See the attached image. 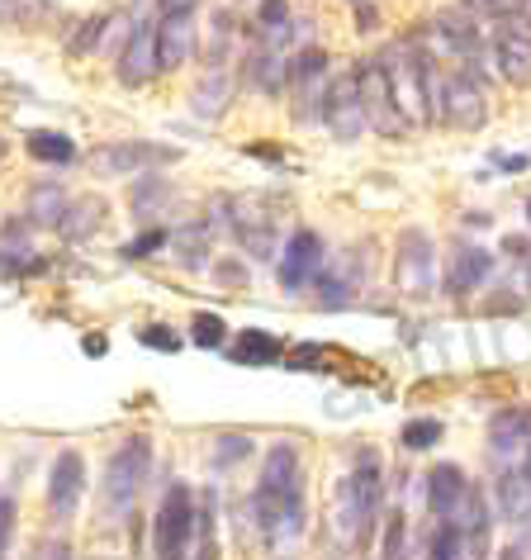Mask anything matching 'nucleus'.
Here are the masks:
<instances>
[{
  "label": "nucleus",
  "instance_id": "obj_25",
  "mask_svg": "<svg viewBox=\"0 0 531 560\" xmlns=\"http://www.w3.org/2000/svg\"><path fill=\"white\" fill-rule=\"evenodd\" d=\"M101 219H105V205L101 200H67L58 229H62V237L81 243V237H91L95 229H101Z\"/></svg>",
  "mask_w": 531,
  "mask_h": 560
},
{
  "label": "nucleus",
  "instance_id": "obj_3",
  "mask_svg": "<svg viewBox=\"0 0 531 560\" xmlns=\"http://www.w3.org/2000/svg\"><path fill=\"white\" fill-rule=\"evenodd\" d=\"M380 58V72L389 81V95H394L399 115L413 124V129H427L432 124V72H437V58L427 48L413 44H389Z\"/></svg>",
  "mask_w": 531,
  "mask_h": 560
},
{
  "label": "nucleus",
  "instance_id": "obj_39",
  "mask_svg": "<svg viewBox=\"0 0 531 560\" xmlns=\"http://www.w3.org/2000/svg\"><path fill=\"white\" fill-rule=\"evenodd\" d=\"M157 247H166V229H152V233H143V237H133L129 247H123V257H133V261H143V257H152Z\"/></svg>",
  "mask_w": 531,
  "mask_h": 560
},
{
  "label": "nucleus",
  "instance_id": "obj_48",
  "mask_svg": "<svg viewBox=\"0 0 531 560\" xmlns=\"http://www.w3.org/2000/svg\"><path fill=\"white\" fill-rule=\"evenodd\" d=\"M527 219H531V200H527Z\"/></svg>",
  "mask_w": 531,
  "mask_h": 560
},
{
  "label": "nucleus",
  "instance_id": "obj_13",
  "mask_svg": "<svg viewBox=\"0 0 531 560\" xmlns=\"http://www.w3.org/2000/svg\"><path fill=\"white\" fill-rule=\"evenodd\" d=\"M194 52H200L194 15H162V24H152V58H157V72H180Z\"/></svg>",
  "mask_w": 531,
  "mask_h": 560
},
{
  "label": "nucleus",
  "instance_id": "obj_35",
  "mask_svg": "<svg viewBox=\"0 0 531 560\" xmlns=\"http://www.w3.org/2000/svg\"><path fill=\"white\" fill-rule=\"evenodd\" d=\"M243 456H251V438H243V432H228L214 442V466H237Z\"/></svg>",
  "mask_w": 531,
  "mask_h": 560
},
{
  "label": "nucleus",
  "instance_id": "obj_12",
  "mask_svg": "<svg viewBox=\"0 0 531 560\" xmlns=\"http://www.w3.org/2000/svg\"><path fill=\"white\" fill-rule=\"evenodd\" d=\"M488 58L494 72L512 86H531V30L517 24H488Z\"/></svg>",
  "mask_w": 531,
  "mask_h": 560
},
{
  "label": "nucleus",
  "instance_id": "obj_30",
  "mask_svg": "<svg viewBox=\"0 0 531 560\" xmlns=\"http://www.w3.org/2000/svg\"><path fill=\"white\" fill-rule=\"evenodd\" d=\"M190 338L200 347H209V352H223V347H228V324H223V314L200 310L190 318Z\"/></svg>",
  "mask_w": 531,
  "mask_h": 560
},
{
  "label": "nucleus",
  "instance_id": "obj_27",
  "mask_svg": "<svg viewBox=\"0 0 531 560\" xmlns=\"http://www.w3.org/2000/svg\"><path fill=\"white\" fill-rule=\"evenodd\" d=\"M323 77H328V52L314 44H304L295 58L285 62V86H309V81H323Z\"/></svg>",
  "mask_w": 531,
  "mask_h": 560
},
{
  "label": "nucleus",
  "instance_id": "obj_44",
  "mask_svg": "<svg viewBox=\"0 0 531 560\" xmlns=\"http://www.w3.org/2000/svg\"><path fill=\"white\" fill-rule=\"evenodd\" d=\"M356 5H361V24H356V30H375V24H380V10H370L366 0H356Z\"/></svg>",
  "mask_w": 531,
  "mask_h": 560
},
{
  "label": "nucleus",
  "instance_id": "obj_23",
  "mask_svg": "<svg viewBox=\"0 0 531 560\" xmlns=\"http://www.w3.org/2000/svg\"><path fill=\"white\" fill-rule=\"evenodd\" d=\"M209 233L204 223H190V229H176V233H166V243L176 247V261L186 266V271H204L209 266Z\"/></svg>",
  "mask_w": 531,
  "mask_h": 560
},
{
  "label": "nucleus",
  "instance_id": "obj_47",
  "mask_svg": "<svg viewBox=\"0 0 531 560\" xmlns=\"http://www.w3.org/2000/svg\"><path fill=\"white\" fill-rule=\"evenodd\" d=\"M0 158H5V138H0Z\"/></svg>",
  "mask_w": 531,
  "mask_h": 560
},
{
  "label": "nucleus",
  "instance_id": "obj_32",
  "mask_svg": "<svg viewBox=\"0 0 531 560\" xmlns=\"http://www.w3.org/2000/svg\"><path fill=\"white\" fill-rule=\"evenodd\" d=\"M285 24H290V0H261V5H257V30L266 38V48L281 38Z\"/></svg>",
  "mask_w": 531,
  "mask_h": 560
},
{
  "label": "nucleus",
  "instance_id": "obj_19",
  "mask_svg": "<svg viewBox=\"0 0 531 560\" xmlns=\"http://www.w3.org/2000/svg\"><path fill=\"white\" fill-rule=\"evenodd\" d=\"M228 361L233 366H275V361H281V338L261 332V328H243L228 342Z\"/></svg>",
  "mask_w": 531,
  "mask_h": 560
},
{
  "label": "nucleus",
  "instance_id": "obj_2",
  "mask_svg": "<svg viewBox=\"0 0 531 560\" xmlns=\"http://www.w3.org/2000/svg\"><path fill=\"white\" fill-rule=\"evenodd\" d=\"M380 494H385L380 456L361 452L352 460V470L338 480V494H332V532H338L346 546H356V541L370 537L375 513H380Z\"/></svg>",
  "mask_w": 531,
  "mask_h": 560
},
{
  "label": "nucleus",
  "instance_id": "obj_11",
  "mask_svg": "<svg viewBox=\"0 0 531 560\" xmlns=\"http://www.w3.org/2000/svg\"><path fill=\"white\" fill-rule=\"evenodd\" d=\"M323 237H318L314 229H295L285 237V252L281 261H275V276H281V290H290V295H299V290L314 285V276L323 271Z\"/></svg>",
  "mask_w": 531,
  "mask_h": 560
},
{
  "label": "nucleus",
  "instance_id": "obj_36",
  "mask_svg": "<svg viewBox=\"0 0 531 560\" xmlns=\"http://www.w3.org/2000/svg\"><path fill=\"white\" fill-rule=\"evenodd\" d=\"M138 342H143V347H152V352H180V332H172L166 324L138 328Z\"/></svg>",
  "mask_w": 531,
  "mask_h": 560
},
{
  "label": "nucleus",
  "instance_id": "obj_34",
  "mask_svg": "<svg viewBox=\"0 0 531 560\" xmlns=\"http://www.w3.org/2000/svg\"><path fill=\"white\" fill-rule=\"evenodd\" d=\"M531 0H465V10L474 20H484V24H503V20H512L517 10H527Z\"/></svg>",
  "mask_w": 531,
  "mask_h": 560
},
{
  "label": "nucleus",
  "instance_id": "obj_18",
  "mask_svg": "<svg viewBox=\"0 0 531 560\" xmlns=\"http://www.w3.org/2000/svg\"><path fill=\"white\" fill-rule=\"evenodd\" d=\"M465 494H470L465 470L451 466V460L432 466V475H427V509H432V513H437V517H456L460 503H465Z\"/></svg>",
  "mask_w": 531,
  "mask_h": 560
},
{
  "label": "nucleus",
  "instance_id": "obj_38",
  "mask_svg": "<svg viewBox=\"0 0 531 560\" xmlns=\"http://www.w3.org/2000/svg\"><path fill=\"white\" fill-rule=\"evenodd\" d=\"M109 30V20L105 15H95V20H86V24H81V34L72 38V52H76V58H81V52H91L95 44H101V34Z\"/></svg>",
  "mask_w": 531,
  "mask_h": 560
},
{
  "label": "nucleus",
  "instance_id": "obj_31",
  "mask_svg": "<svg viewBox=\"0 0 531 560\" xmlns=\"http://www.w3.org/2000/svg\"><path fill=\"white\" fill-rule=\"evenodd\" d=\"M233 34H237L233 15H228V10H219V15H214V34H209V48H204V67H223V62H228Z\"/></svg>",
  "mask_w": 531,
  "mask_h": 560
},
{
  "label": "nucleus",
  "instance_id": "obj_42",
  "mask_svg": "<svg viewBox=\"0 0 531 560\" xmlns=\"http://www.w3.org/2000/svg\"><path fill=\"white\" fill-rule=\"evenodd\" d=\"M214 271H219V280H228V285H247V271L237 261H219Z\"/></svg>",
  "mask_w": 531,
  "mask_h": 560
},
{
  "label": "nucleus",
  "instance_id": "obj_16",
  "mask_svg": "<svg viewBox=\"0 0 531 560\" xmlns=\"http://www.w3.org/2000/svg\"><path fill=\"white\" fill-rule=\"evenodd\" d=\"M314 280H318V290H323V295H318V304H323V310H346V304L356 300V290L366 285V266H361V252H342V266H338V271H332V276L318 271Z\"/></svg>",
  "mask_w": 531,
  "mask_h": 560
},
{
  "label": "nucleus",
  "instance_id": "obj_22",
  "mask_svg": "<svg viewBox=\"0 0 531 560\" xmlns=\"http://www.w3.org/2000/svg\"><path fill=\"white\" fill-rule=\"evenodd\" d=\"M247 81L257 86L261 95H281L285 91V58L275 48H251V58H247Z\"/></svg>",
  "mask_w": 531,
  "mask_h": 560
},
{
  "label": "nucleus",
  "instance_id": "obj_10",
  "mask_svg": "<svg viewBox=\"0 0 531 560\" xmlns=\"http://www.w3.org/2000/svg\"><path fill=\"white\" fill-rule=\"evenodd\" d=\"M332 129L338 143H361L366 138V109H361V95H356V77L342 72L323 86V115H318Z\"/></svg>",
  "mask_w": 531,
  "mask_h": 560
},
{
  "label": "nucleus",
  "instance_id": "obj_24",
  "mask_svg": "<svg viewBox=\"0 0 531 560\" xmlns=\"http://www.w3.org/2000/svg\"><path fill=\"white\" fill-rule=\"evenodd\" d=\"M24 148H30L34 162H48V166L76 162V143L67 133H58V129H34L30 138H24Z\"/></svg>",
  "mask_w": 531,
  "mask_h": 560
},
{
  "label": "nucleus",
  "instance_id": "obj_29",
  "mask_svg": "<svg viewBox=\"0 0 531 560\" xmlns=\"http://www.w3.org/2000/svg\"><path fill=\"white\" fill-rule=\"evenodd\" d=\"M427 560H465V537H460V523H456V517H441V523L432 527Z\"/></svg>",
  "mask_w": 531,
  "mask_h": 560
},
{
  "label": "nucleus",
  "instance_id": "obj_14",
  "mask_svg": "<svg viewBox=\"0 0 531 560\" xmlns=\"http://www.w3.org/2000/svg\"><path fill=\"white\" fill-rule=\"evenodd\" d=\"M81 494H86V456L62 452L58 460H52V475H48V509L58 517H72Z\"/></svg>",
  "mask_w": 531,
  "mask_h": 560
},
{
  "label": "nucleus",
  "instance_id": "obj_5",
  "mask_svg": "<svg viewBox=\"0 0 531 560\" xmlns=\"http://www.w3.org/2000/svg\"><path fill=\"white\" fill-rule=\"evenodd\" d=\"M152 470V442L148 438H129L109 456L105 466V485H101V499H105V513L109 517H123L143 494V480Z\"/></svg>",
  "mask_w": 531,
  "mask_h": 560
},
{
  "label": "nucleus",
  "instance_id": "obj_8",
  "mask_svg": "<svg viewBox=\"0 0 531 560\" xmlns=\"http://www.w3.org/2000/svg\"><path fill=\"white\" fill-rule=\"evenodd\" d=\"M394 285L413 300H427L437 290V252L423 229H403L399 252H394Z\"/></svg>",
  "mask_w": 531,
  "mask_h": 560
},
{
  "label": "nucleus",
  "instance_id": "obj_4",
  "mask_svg": "<svg viewBox=\"0 0 531 560\" xmlns=\"http://www.w3.org/2000/svg\"><path fill=\"white\" fill-rule=\"evenodd\" d=\"M432 124H446V129H460V133H474L488 124V101H484V86L474 81L470 72H432Z\"/></svg>",
  "mask_w": 531,
  "mask_h": 560
},
{
  "label": "nucleus",
  "instance_id": "obj_21",
  "mask_svg": "<svg viewBox=\"0 0 531 560\" xmlns=\"http://www.w3.org/2000/svg\"><path fill=\"white\" fill-rule=\"evenodd\" d=\"M228 101H233V81H228V72H223V67H204V81L194 86L190 109H194L200 119H219L223 109H228Z\"/></svg>",
  "mask_w": 531,
  "mask_h": 560
},
{
  "label": "nucleus",
  "instance_id": "obj_7",
  "mask_svg": "<svg viewBox=\"0 0 531 560\" xmlns=\"http://www.w3.org/2000/svg\"><path fill=\"white\" fill-rule=\"evenodd\" d=\"M356 77V95H361V109H366V129H375L380 138H394V143H403V138L413 133V124L399 115L394 95H389V81L380 72V58H361L352 67Z\"/></svg>",
  "mask_w": 531,
  "mask_h": 560
},
{
  "label": "nucleus",
  "instance_id": "obj_15",
  "mask_svg": "<svg viewBox=\"0 0 531 560\" xmlns=\"http://www.w3.org/2000/svg\"><path fill=\"white\" fill-rule=\"evenodd\" d=\"M115 77H119L129 91L148 86V81L157 77V58H152V24H148V20H138L133 30H129V38H123L119 62H115Z\"/></svg>",
  "mask_w": 531,
  "mask_h": 560
},
{
  "label": "nucleus",
  "instance_id": "obj_26",
  "mask_svg": "<svg viewBox=\"0 0 531 560\" xmlns=\"http://www.w3.org/2000/svg\"><path fill=\"white\" fill-rule=\"evenodd\" d=\"M67 209V190L58 186V180H44V186L30 190V223H44V229H58Z\"/></svg>",
  "mask_w": 531,
  "mask_h": 560
},
{
  "label": "nucleus",
  "instance_id": "obj_28",
  "mask_svg": "<svg viewBox=\"0 0 531 560\" xmlns=\"http://www.w3.org/2000/svg\"><path fill=\"white\" fill-rule=\"evenodd\" d=\"M494 499H498V509L508 513V517H522L531 509V485L517 470H503L498 485H494Z\"/></svg>",
  "mask_w": 531,
  "mask_h": 560
},
{
  "label": "nucleus",
  "instance_id": "obj_9",
  "mask_svg": "<svg viewBox=\"0 0 531 560\" xmlns=\"http://www.w3.org/2000/svg\"><path fill=\"white\" fill-rule=\"evenodd\" d=\"M180 158L176 148H162V143H105L91 152V172L95 176H148L152 166H172Z\"/></svg>",
  "mask_w": 531,
  "mask_h": 560
},
{
  "label": "nucleus",
  "instance_id": "obj_1",
  "mask_svg": "<svg viewBox=\"0 0 531 560\" xmlns=\"http://www.w3.org/2000/svg\"><path fill=\"white\" fill-rule=\"evenodd\" d=\"M251 513L266 541H295L304 532V466L295 442H275L261 460V485L251 494Z\"/></svg>",
  "mask_w": 531,
  "mask_h": 560
},
{
  "label": "nucleus",
  "instance_id": "obj_49",
  "mask_svg": "<svg viewBox=\"0 0 531 560\" xmlns=\"http://www.w3.org/2000/svg\"><path fill=\"white\" fill-rule=\"evenodd\" d=\"M527 252H531V247H527Z\"/></svg>",
  "mask_w": 531,
  "mask_h": 560
},
{
  "label": "nucleus",
  "instance_id": "obj_20",
  "mask_svg": "<svg viewBox=\"0 0 531 560\" xmlns=\"http://www.w3.org/2000/svg\"><path fill=\"white\" fill-rule=\"evenodd\" d=\"M527 442H531V409H498L488 418V446H494L498 456H508Z\"/></svg>",
  "mask_w": 531,
  "mask_h": 560
},
{
  "label": "nucleus",
  "instance_id": "obj_40",
  "mask_svg": "<svg viewBox=\"0 0 531 560\" xmlns=\"http://www.w3.org/2000/svg\"><path fill=\"white\" fill-rule=\"evenodd\" d=\"M10 537H15V499L0 494V560L10 556Z\"/></svg>",
  "mask_w": 531,
  "mask_h": 560
},
{
  "label": "nucleus",
  "instance_id": "obj_46",
  "mask_svg": "<svg viewBox=\"0 0 531 560\" xmlns=\"http://www.w3.org/2000/svg\"><path fill=\"white\" fill-rule=\"evenodd\" d=\"M517 475H522V480L531 485V442H527V456H522V466H517Z\"/></svg>",
  "mask_w": 531,
  "mask_h": 560
},
{
  "label": "nucleus",
  "instance_id": "obj_17",
  "mask_svg": "<svg viewBox=\"0 0 531 560\" xmlns=\"http://www.w3.org/2000/svg\"><path fill=\"white\" fill-rule=\"evenodd\" d=\"M494 276V252L488 247H460L451 257V276H446V295L465 300L474 290L484 285V280Z\"/></svg>",
  "mask_w": 531,
  "mask_h": 560
},
{
  "label": "nucleus",
  "instance_id": "obj_45",
  "mask_svg": "<svg viewBox=\"0 0 531 560\" xmlns=\"http://www.w3.org/2000/svg\"><path fill=\"white\" fill-rule=\"evenodd\" d=\"M81 347H86V357H105V338H86V342H81Z\"/></svg>",
  "mask_w": 531,
  "mask_h": 560
},
{
  "label": "nucleus",
  "instance_id": "obj_43",
  "mask_svg": "<svg viewBox=\"0 0 531 560\" xmlns=\"http://www.w3.org/2000/svg\"><path fill=\"white\" fill-rule=\"evenodd\" d=\"M314 361H318V347H299V352L290 357V366H295V371H314Z\"/></svg>",
  "mask_w": 531,
  "mask_h": 560
},
{
  "label": "nucleus",
  "instance_id": "obj_6",
  "mask_svg": "<svg viewBox=\"0 0 531 560\" xmlns=\"http://www.w3.org/2000/svg\"><path fill=\"white\" fill-rule=\"evenodd\" d=\"M194 523H200L194 494L186 485H172L157 503V517H152V556L157 560H186L190 541H194Z\"/></svg>",
  "mask_w": 531,
  "mask_h": 560
},
{
  "label": "nucleus",
  "instance_id": "obj_41",
  "mask_svg": "<svg viewBox=\"0 0 531 560\" xmlns=\"http://www.w3.org/2000/svg\"><path fill=\"white\" fill-rule=\"evenodd\" d=\"M200 0H157V15H194Z\"/></svg>",
  "mask_w": 531,
  "mask_h": 560
},
{
  "label": "nucleus",
  "instance_id": "obj_37",
  "mask_svg": "<svg viewBox=\"0 0 531 560\" xmlns=\"http://www.w3.org/2000/svg\"><path fill=\"white\" fill-rule=\"evenodd\" d=\"M403 537H409L403 513H389V523H385V556L380 560H403Z\"/></svg>",
  "mask_w": 531,
  "mask_h": 560
},
{
  "label": "nucleus",
  "instance_id": "obj_33",
  "mask_svg": "<svg viewBox=\"0 0 531 560\" xmlns=\"http://www.w3.org/2000/svg\"><path fill=\"white\" fill-rule=\"evenodd\" d=\"M441 438H446L441 418H413V423L403 428V446H409V452H427V446H437Z\"/></svg>",
  "mask_w": 531,
  "mask_h": 560
}]
</instances>
